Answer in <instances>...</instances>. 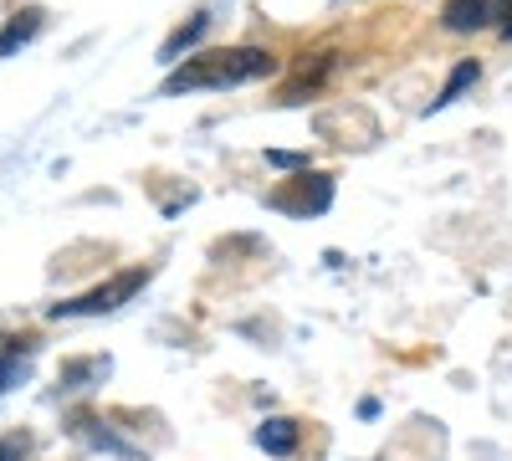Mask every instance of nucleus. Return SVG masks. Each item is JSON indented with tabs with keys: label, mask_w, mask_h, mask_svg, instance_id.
<instances>
[{
	"label": "nucleus",
	"mask_w": 512,
	"mask_h": 461,
	"mask_svg": "<svg viewBox=\"0 0 512 461\" xmlns=\"http://www.w3.org/2000/svg\"><path fill=\"white\" fill-rule=\"evenodd\" d=\"M103 374H108V359H72L62 369V390H88L82 380H103Z\"/></svg>",
	"instance_id": "nucleus-7"
},
{
	"label": "nucleus",
	"mask_w": 512,
	"mask_h": 461,
	"mask_svg": "<svg viewBox=\"0 0 512 461\" xmlns=\"http://www.w3.org/2000/svg\"><path fill=\"white\" fill-rule=\"evenodd\" d=\"M277 72L272 52L262 47H231V52H200L190 57L185 67H175L164 77V98H180V93H200V88H236V82H256V77H267Z\"/></svg>",
	"instance_id": "nucleus-1"
},
{
	"label": "nucleus",
	"mask_w": 512,
	"mask_h": 461,
	"mask_svg": "<svg viewBox=\"0 0 512 461\" xmlns=\"http://www.w3.org/2000/svg\"><path fill=\"white\" fill-rule=\"evenodd\" d=\"M492 16H512V0H451L446 6V31H482Z\"/></svg>",
	"instance_id": "nucleus-4"
},
{
	"label": "nucleus",
	"mask_w": 512,
	"mask_h": 461,
	"mask_svg": "<svg viewBox=\"0 0 512 461\" xmlns=\"http://www.w3.org/2000/svg\"><path fill=\"white\" fill-rule=\"evenodd\" d=\"M477 77H482V67H477V62H461V67L451 72V82H446V88H441V98H436L431 108H446V103H456V98H461L466 88H472Z\"/></svg>",
	"instance_id": "nucleus-9"
},
{
	"label": "nucleus",
	"mask_w": 512,
	"mask_h": 461,
	"mask_svg": "<svg viewBox=\"0 0 512 461\" xmlns=\"http://www.w3.org/2000/svg\"><path fill=\"white\" fill-rule=\"evenodd\" d=\"M144 282H149V267H128V272H118L113 282H103V287H93V292H82V298L57 303L52 318H98V313H113V308H123L128 298H134Z\"/></svg>",
	"instance_id": "nucleus-2"
},
{
	"label": "nucleus",
	"mask_w": 512,
	"mask_h": 461,
	"mask_svg": "<svg viewBox=\"0 0 512 461\" xmlns=\"http://www.w3.org/2000/svg\"><path fill=\"white\" fill-rule=\"evenodd\" d=\"M41 31V11H21L6 21V31H0V57H11L16 47H26V41Z\"/></svg>",
	"instance_id": "nucleus-5"
},
{
	"label": "nucleus",
	"mask_w": 512,
	"mask_h": 461,
	"mask_svg": "<svg viewBox=\"0 0 512 461\" xmlns=\"http://www.w3.org/2000/svg\"><path fill=\"white\" fill-rule=\"evenodd\" d=\"M267 205H272V211H282V216H297V221L323 216L328 205H333V180L328 175H297V180L277 185L267 195Z\"/></svg>",
	"instance_id": "nucleus-3"
},
{
	"label": "nucleus",
	"mask_w": 512,
	"mask_h": 461,
	"mask_svg": "<svg viewBox=\"0 0 512 461\" xmlns=\"http://www.w3.org/2000/svg\"><path fill=\"white\" fill-rule=\"evenodd\" d=\"M26 456H31L26 436H6V441H0V461H26Z\"/></svg>",
	"instance_id": "nucleus-10"
},
{
	"label": "nucleus",
	"mask_w": 512,
	"mask_h": 461,
	"mask_svg": "<svg viewBox=\"0 0 512 461\" xmlns=\"http://www.w3.org/2000/svg\"><path fill=\"white\" fill-rule=\"evenodd\" d=\"M256 446L272 451V456H287L297 446V421H282V415H277V421H267L262 431H256Z\"/></svg>",
	"instance_id": "nucleus-6"
},
{
	"label": "nucleus",
	"mask_w": 512,
	"mask_h": 461,
	"mask_svg": "<svg viewBox=\"0 0 512 461\" xmlns=\"http://www.w3.org/2000/svg\"><path fill=\"white\" fill-rule=\"evenodd\" d=\"M205 26H210V16H195L190 26H180L175 36L164 41V62H180V52H185V47H195V41L205 36Z\"/></svg>",
	"instance_id": "nucleus-8"
},
{
	"label": "nucleus",
	"mask_w": 512,
	"mask_h": 461,
	"mask_svg": "<svg viewBox=\"0 0 512 461\" xmlns=\"http://www.w3.org/2000/svg\"><path fill=\"white\" fill-rule=\"evenodd\" d=\"M502 36H507V41H512V21H507V26H502Z\"/></svg>",
	"instance_id": "nucleus-11"
}]
</instances>
